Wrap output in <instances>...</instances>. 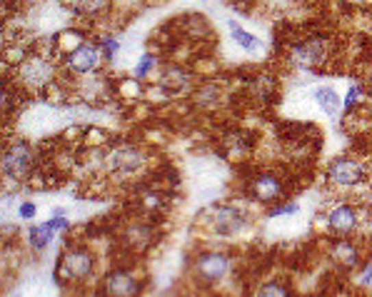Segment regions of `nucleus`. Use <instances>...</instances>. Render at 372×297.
Instances as JSON below:
<instances>
[{"mask_svg":"<svg viewBox=\"0 0 372 297\" xmlns=\"http://www.w3.org/2000/svg\"><path fill=\"white\" fill-rule=\"evenodd\" d=\"M250 95H253L255 100H270L275 98V92H277V80H275V75H270V73H260V75H255L253 80H250Z\"/></svg>","mask_w":372,"mask_h":297,"instance_id":"obj_17","label":"nucleus"},{"mask_svg":"<svg viewBox=\"0 0 372 297\" xmlns=\"http://www.w3.org/2000/svg\"><path fill=\"white\" fill-rule=\"evenodd\" d=\"M255 297H293V295H290V287L285 283H280V280H267V283H262L260 287H258Z\"/></svg>","mask_w":372,"mask_h":297,"instance_id":"obj_21","label":"nucleus"},{"mask_svg":"<svg viewBox=\"0 0 372 297\" xmlns=\"http://www.w3.org/2000/svg\"><path fill=\"white\" fill-rule=\"evenodd\" d=\"M100 50H103L106 60H112V57H115V53H118V40H115L112 36H106L103 40H100Z\"/></svg>","mask_w":372,"mask_h":297,"instance_id":"obj_25","label":"nucleus"},{"mask_svg":"<svg viewBox=\"0 0 372 297\" xmlns=\"http://www.w3.org/2000/svg\"><path fill=\"white\" fill-rule=\"evenodd\" d=\"M58 75L55 60L45 53H30L21 65H18V78L30 90H42L48 88Z\"/></svg>","mask_w":372,"mask_h":297,"instance_id":"obj_3","label":"nucleus"},{"mask_svg":"<svg viewBox=\"0 0 372 297\" xmlns=\"http://www.w3.org/2000/svg\"><path fill=\"white\" fill-rule=\"evenodd\" d=\"M185 83H188V73L183 68H177V65H168L165 70H162V88L170 92H177L183 90Z\"/></svg>","mask_w":372,"mask_h":297,"instance_id":"obj_20","label":"nucleus"},{"mask_svg":"<svg viewBox=\"0 0 372 297\" xmlns=\"http://www.w3.org/2000/svg\"><path fill=\"white\" fill-rule=\"evenodd\" d=\"M106 295L108 297H138L140 295V283L130 270H112L106 277Z\"/></svg>","mask_w":372,"mask_h":297,"instance_id":"obj_12","label":"nucleus"},{"mask_svg":"<svg viewBox=\"0 0 372 297\" xmlns=\"http://www.w3.org/2000/svg\"><path fill=\"white\" fill-rule=\"evenodd\" d=\"M150 240H153V230H150V225H145V222H135V225L127 227V233H125L127 245L142 250V248H148Z\"/></svg>","mask_w":372,"mask_h":297,"instance_id":"obj_19","label":"nucleus"},{"mask_svg":"<svg viewBox=\"0 0 372 297\" xmlns=\"http://www.w3.org/2000/svg\"><path fill=\"white\" fill-rule=\"evenodd\" d=\"M297 212H300L297 203H280L277 207L267 210V218H285V215H297Z\"/></svg>","mask_w":372,"mask_h":297,"instance_id":"obj_24","label":"nucleus"},{"mask_svg":"<svg viewBox=\"0 0 372 297\" xmlns=\"http://www.w3.org/2000/svg\"><path fill=\"white\" fill-rule=\"evenodd\" d=\"M330 257L340 265V268L352 270V268H358L360 265L362 253H360V248L350 240V237H337L330 248Z\"/></svg>","mask_w":372,"mask_h":297,"instance_id":"obj_13","label":"nucleus"},{"mask_svg":"<svg viewBox=\"0 0 372 297\" xmlns=\"http://www.w3.org/2000/svg\"><path fill=\"white\" fill-rule=\"evenodd\" d=\"M58 268H60V277H65V280L85 283L95 272V255L85 248V245H73V248H68L60 255Z\"/></svg>","mask_w":372,"mask_h":297,"instance_id":"obj_4","label":"nucleus"},{"mask_svg":"<svg viewBox=\"0 0 372 297\" xmlns=\"http://www.w3.org/2000/svg\"><path fill=\"white\" fill-rule=\"evenodd\" d=\"M227 28H230V38H232V42L238 45V48H243L245 53H260L262 50V42H260V38L258 36H253L250 30H245V28H240L238 23L235 21H227Z\"/></svg>","mask_w":372,"mask_h":297,"instance_id":"obj_15","label":"nucleus"},{"mask_svg":"<svg viewBox=\"0 0 372 297\" xmlns=\"http://www.w3.org/2000/svg\"><path fill=\"white\" fill-rule=\"evenodd\" d=\"M232 257L227 253H203L195 262V275L203 283H220L230 275Z\"/></svg>","mask_w":372,"mask_h":297,"instance_id":"obj_9","label":"nucleus"},{"mask_svg":"<svg viewBox=\"0 0 372 297\" xmlns=\"http://www.w3.org/2000/svg\"><path fill=\"white\" fill-rule=\"evenodd\" d=\"M18 215H21L23 220H33L38 215V207L33 205V203H23V205L18 207Z\"/></svg>","mask_w":372,"mask_h":297,"instance_id":"obj_28","label":"nucleus"},{"mask_svg":"<svg viewBox=\"0 0 372 297\" xmlns=\"http://www.w3.org/2000/svg\"><path fill=\"white\" fill-rule=\"evenodd\" d=\"M145 163H148V155L138 145H120L108 155V170L115 175H133L145 168Z\"/></svg>","mask_w":372,"mask_h":297,"instance_id":"obj_8","label":"nucleus"},{"mask_svg":"<svg viewBox=\"0 0 372 297\" xmlns=\"http://www.w3.org/2000/svg\"><path fill=\"white\" fill-rule=\"evenodd\" d=\"M53 235H55V230H53L48 222H42V225H30V230H28V245H30V250L42 253V250L50 245Z\"/></svg>","mask_w":372,"mask_h":297,"instance_id":"obj_18","label":"nucleus"},{"mask_svg":"<svg viewBox=\"0 0 372 297\" xmlns=\"http://www.w3.org/2000/svg\"><path fill=\"white\" fill-rule=\"evenodd\" d=\"M330 57V40L323 36L308 38V40L297 42L293 48V60L302 68H315V65H323L325 60Z\"/></svg>","mask_w":372,"mask_h":297,"instance_id":"obj_10","label":"nucleus"},{"mask_svg":"<svg viewBox=\"0 0 372 297\" xmlns=\"http://www.w3.org/2000/svg\"><path fill=\"white\" fill-rule=\"evenodd\" d=\"M48 225L55 230V233H65L68 227H71V220L65 218V215H60V218H50L48 220Z\"/></svg>","mask_w":372,"mask_h":297,"instance_id":"obj_26","label":"nucleus"},{"mask_svg":"<svg viewBox=\"0 0 372 297\" xmlns=\"http://www.w3.org/2000/svg\"><path fill=\"white\" fill-rule=\"evenodd\" d=\"M312 98H315L317 107H320L327 118H335V115L343 110V98H340V92H337L332 85H320V88H315Z\"/></svg>","mask_w":372,"mask_h":297,"instance_id":"obj_14","label":"nucleus"},{"mask_svg":"<svg viewBox=\"0 0 372 297\" xmlns=\"http://www.w3.org/2000/svg\"><path fill=\"white\" fill-rule=\"evenodd\" d=\"M153 70H155V55H153V53H145V55H140V60H138V65H135V78L145 80Z\"/></svg>","mask_w":372,"mask_h":297,"instance_id":"obj_23","label":"nucleus"},{"mask_svg":"<svg viewBox=\"0 0 372 297\" xmlns=\"http://www.w3.org/2000/svg\"><path fill=\"white\" fill-rule=\"evenodd\" d=\"M247 225V212L238 205H218L210 210V227L218 237H232Z\"/></svg>","mask_w":372,"mask_h":297,"instance_id":"obj_7","label":"nucleus"},{"mask_svg":"<svg viewBox=\"0 0 372 297\" xmlns=\"http://www.w3.org/2000/svg\"><path fill=\"white\" fill-rule=\"evenodd\" d=\"M360 285H362V287H372V265H367V268L360 272Z\"/></svg>","mask_w":372,"mask_h":297,"instance_id":"obj_29","label":"nucleus"},{"mask_svg":"<svg viewBox=\"0 0 372 297\" xmlns=\"http://www.w3.org/2000/svg\"><path fill=\"white\" fill-rule=\"evenodd\" d=\"M103 60H106V55H103L98 42L83 40L80 45H75V48L68 53L65 68H68V73H73V75H90V73H95L100 65H103Z\"/></svg>","mask_w":372,"mask_h":297,"instance_id":"obj_5","label":"nucleus"},{"mask_svg":"<svg viewBox=\"0 0 372 297\" xmlns=\"http://www.w3.org/2000/svg\"><path fill=\"white\" fill-rule=\"evenodd\" d=\"M370 177V170L362 160L350 155H340L335 160L327 163V170H325V180L337 188V190H352V188H360L362 183H367Z\"/></svg>","mask_w":372,"mask_h":297,"instance_id":"obj_1","label":"nucleus"},{"mask_svg":"<svg viewBox=\"0 0 372 297\" xmlns=\"http://www.w3.org/2000/svg\"><path fill=\"white\" fill-rule=\"evenodd\" d=\"M250 195H253L258 203L273 205V203H280L282 195H285V183H282V177L275 175V172H260V175H255L253 183H250Z\"/></svg>","mask_w":372,"mask_h":297,"instance_id":"obj_11","label":"nucleus"},{"mask_svg":"<svg viewBox=\"0 0 372 297\" xmlns=\"http://www.w3.org/2000/svg\"><path fill=\"white\" fill-rule=\"evenodd\" d=\"M327 230L337 237H350L360 230L362 225V210L358 205H352V203H340L335 205L330 212H327Z\"/></svg>","mask_w":372,"mask_h":297,"instance_id":"obj_6","label":"nucleus"},{"mask_svg":"<svg viewBox=\"0 0 372 297\" xmlns=\"http://www.w3.org/2000/svg\"><path fill=\"white\" fill-rule=\"evenodd\" d=\"M220 98H223V92H220L218 85H205V88H200V90L195 92V103L203 107H212L218 105Z\"/></svg>","mask_w":372,"mask_h":297,"instance_id":"obj_22","label":"nucleus"},{"mask_svg":"<svg viewBox=\"0 0 372 297\" xmlns=\"http://www.w3.org/2000/svg\"><path fill=\"white\" fill-rule=\"evenodd\" d=\"M68 5L80 18H103L110 8V0H68Z\"/></svg>","mask_w":372,"mask_h":297,"instance_id":"obj_16","label":"nucleus"},{"mask_svg":"<svg viewBox=\"0 0 372 297\" xmlns=\"http://www.w3.org/2000/svg\"><path fill=\"white\" fill-rule=\"evenodd\" d=\"M36 170V153L28 142L15 140L3 150V177L10 183H25Z\"/></svg>","mask_w":372,"mask_h":297,"instance_id":"obj_2","label":"nucleus"},{"mask_svg":"<svg viewBox=\"0 0 372 297\" xmlns=\"http://www.w3.org/2000/svg\"><path fill=\"white\" fill-rule=\"evenodd\" d=\"M358 88H355V85H352L350 90H347V95H345V103H343V107H345V113H350L352 107L358 105Z\"/></svg>","mask_w":372,"mask_h":297,"instance_id":"obj_27","label":"nucleus"}]
</instances>
